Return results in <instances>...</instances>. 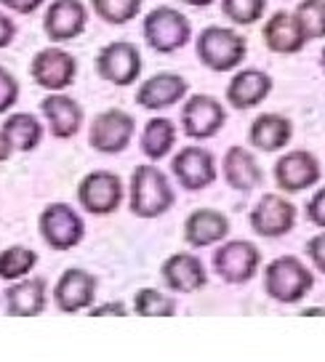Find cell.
Masks as SVG:
<instances>
[{"instance_id": "obj_1", "label": "cell", "mask_w": 325, "mask_h": 362, "mask_svg": "<svg viewBox=\"0 0 325 362\" xmlns=\"http://www.w3.org/2000/svg\"><path fill=\"white\" fill-rule=\"evenodd\" d=\"M173 205L169 176L152 165H139L131 179V211L142 218H155Z\"/></svg>"}, {"instance_id": "obj_2", "label": "cell", "mask_w": 325, "mask_h": 362, "mask_svg": "<svg viewBox=\"0 0 325 362\" xmlns=\"http://www.w3.org/2000/svg\"><path fill=\"white\" fill-rule=\"evenodd\" d=\"M312 272L293 256H280L267 267V293L283 304L302 301L312 291Z\"/></svg>"}, {"instance_id": "obj_3", "label": "cell", "mask_w": 325, "mask_h": 362, "mask_svg": "<svg viewBox=\"0 0 325 362\" xmlns=\"http://www.w3.org/2000/svg\"><path fill=\"white\" fill-rule=\"evenodd\" d=\"M198 57L203 59L205 67L227 72L243 62L246 40L227 27H208V30H203L200 40H198Z\"/></svg>"}, {"instance_id": "obj_4", "label": "cell", "mask_w": 325, "mask_h": 362, "mask_svg": "<svg viewBox=\"0 0 325 362\" xmlns=\"http://www.w3.org/2000/svg\"><path fill=\"white\" fill-rule=\"evenodd\" d=\"M192 27L187 22V16L173 8L160 6L155 11L147 13L144 19V35L147 43L152 45L160 54H171V51H179L181 45H187L190 40Z\"/></svg>"}, {"instance_id": "obj_5", "label": "cell", "mask_w": 325, "mask_h": 362, "mask_svg": "<svg viewBox=\"0 0 325 362\" xmlns=\"http://www.w3.org/2000/svg\"><path fill=\"white\" fill-rule=\"evenodd\" d=\"M83 218L69 205L54 203L40 214V235L54 250H69L83 240Z\"/></svg>"}, {"instance_id": "obj_6", "label": "cell", "mask_w": 325, "mask_h": 362, "mask_svg": "<svg viewBox=\"0 0 325 362\" xmlns=\"http://www.w3.org/2000/svg\"><path fill=\"white\" fill-rule=\"evenodd\" d=\"M96 69L104 80H110L115 86H128L139 78L142 72V57H139V48L134 43H118L104 45L96 59Z\"/></svg>"}, {"instance_id": "obj_7", "label": "cell", "mask_w": 325, "mask_h": 362, "mask_svg": "<svg viewBox=\"0 0 325 362\" xmlns=\"http://www.w3.org/2000/svg\"><path fill=\"white\" fill-rule=\"evenodd\" d=\"M78 197L91 214H113L123 200V184L110 170H93L80 181Z\"/></svg>"}, {"instance_id": "obj_8", "label": "cell", "mask_w": 325, "mask_h": 362, "mask_svg": "<svg viewBox=\"0 0 325 362\" xmlns=\"http://www.w3.org/2000/svg\"><path fill=\"white\" fill-rule=\"evenodd\" d=\"M131 136H134V117L125 115L123 110H107L93 120L89 141L93 149L113 155V152L128 147Z\"/></svg>"}, {"instance_id": "obj_9", "label": "cell", "mask_w": 325, "mask_h": 362, "mask_svg": "<svg viewBox=\"0 0 325 362\" xmlns=\"http://www.w3.org/2000/svg\"><path fill=\"white\" fill-rule=\"evenodd\" d=\"M258 261H261V253L251 243L235 240V243H227V245L219 248L216 259H213V267L227 283H248L256 274Z\"/></svg>"}, {"instance_id": "obj_10", "label": "cell", "mask_w": 325, "mask_h": 362, "mask_svg": "<svg viewBox=\"0 0 325 362\" xmlns=\"http://www.w3.org/2000/svg\"><path fill=\"white\" fill-rule=\"evenodd\" d=\"M296 224V208L278 194H264L251 214V226L264 238H280Z\"/></svg>"}, {"instance_id": "obj_11", "label": "cell", "mask_w": 325, "mask_h": 362, "mask_svg": "<svg viewBox=\"0 0 325 362\" xmlns=\"http://www.w3.org/2000/svg\"><path fill=\"white\" fill-rule=\"evenodd\" d=\"M89 11L80 0H54L45 11L43 30L51 40H72L86 30Z\"/></svg>"}, {"instance_id": "obj_12", "label": "cell", "mask_w": 325, "mask_h": 362, "mask_svg": "<svg viewBox=\"0 0 325 362\" xmlns=\"http://www.w3.org/2000/svg\"><path fill=\"white\" fill-rule=\"evenodd\" d=\"M30 72L38 86L48 90H62L75 80V59L62 48H45L33 59Z\"/></svg>"}, {"instance_id": "obj_13", "label": "cell", "mask_w": 325, "mask_h": 362, "mask_svg": "<svg viewBox=\"0 0 325 362\" xmlns=\"http://www.w3.org/2000/svg\"><path fill=\"white\" fill-rule=\"evenodd\" d=\"M275 179L285 192H302L320 179V163L309 152H288L275 165Z\"/></svg>"}, {"instance_id": "obj_14", "label": "cell", "mask_w": 325, "mask_h": 362, "mask_svg": "<svg viewBox=\"0 0 325 362\" xmlns=\"http://www.w3.org/2000/svg\"><path fill=\"white\" fill-rule=\"evenodd\" d=\"M173 173L179 179L181 187H187L192 192L205 189L213 179H216V168H213V155L203 147H187L181 149L173 158Z\"/></svg>"}, {"instance_id": "obj_15", "label": "cell", "mask_w": 325, "mask_h": 362, "mask_svg": "<svg viewBox=\"0 0 325 362\" xmlns=\"http://www.w3.org/2000/svg\"><path fill=\"white\" fill-rule=\"evenodd\" d=\"M181 120H184V131L192 139H208L213 136L222 125H224V110L222 104L211 99V96H192L190 102L184 104V112H181Z\"/></svg>"}, {"instance_id": "obj_16", "label": "cell", "mask_w": 325, "mask_h": 362, "mask_svg": "<svg viewBox=\"0 0 325 362\" xmlns=\"http://www.w3.org/2000/svg\"><path fill=\"white\" fill-rule=\"evenodd\" d=\"M93 296H96V280L83 269H67L57 283V304L67 315L91 306Z\"/></svg>"}, {"instance_id": "obj_17", "label": "cell", "mask_w": 325, "mask_h": 362, "mask_svg": "<svg viewBox=\"0 0 325 362\" xmlns=\"http://www.w3.org/2000/svg\"><path fill=\"white\" fill-rule=\"evenodd\" d=\"M163 280L171 291L176 293H192V291H200L203 285L208 283L205 269L198 256L190 253H176L163 264Z\"/></svg>"}, {"instance_id": "obj_18", "label": "cell", "mask_w": 325, "mask_h": 362, "mask_svg": "<svg viewBox=\"0 0 325 362\" xmlns=\"http://www.w3.org/2000/svg\"><path fill=\"white\" fill-rule=\"evenodd\" d=\"M187 93V83L179 75L171 72H160L155 78H149L142 83V88L136 93V102L142 104L144 110H166L171 104H176Z\"/></svg>"}, {"instance_id": "obj_19", "label": "cell", "mask_w": 325, "mask_h": 362, "mask_svg": "<svg viewBox=\"0 0 325 362\" xmlns=\"http://www.w3.org/2000/svg\"><path fill=\"white\" fill-rule=\"evenodd\" d=\"M40 110H43L48 125H51V134L59 136V139L75 136L80 131V125H83V110H80V104L75 102V99H69V96H62V93L45 96L43 104H40Z\"/></svg>"}, {"instance_id": "obj_20", "label": "cell", "mask_w": 325, "mask_h": 362, "mask_svg": "<svg viewBox=\"0 0 325 362\" xmlns=\"http://www.w3.org/2000/svg\"><path fill=\"white\" fill-rule=\"evenodd\" d=\"M272 90V80L269 75L258 72V69H246L232 78L229 88H227V99L235 104L237 110H248L256 107L258 102H264Z\"/></svg>"}, {"instance_id": "obj_21", "label": "cell", "mask_w": 325, "mask_h": 362, "mask_svg": "<svg viewBox=\"0 0 325 362\" xmlns=\"http://www.w3.org/2000/svg\"><path fill=\"white\" fill-rule=\"evenodd\" d=\"M227 232H229L227 216H222L219 211H195L187 218V235L184 238L195 248H205V245L224 240Z\"/></svg>"}, {"instance_id": "obj_22", "label": "cell", "mask_w": 325, "mask_h": 362, "mask_svg": "<svg viewBox=\"0 0 325 362\" xmlns=\"http://www.w3.org/2000/svg\"><path fill=\"white\" fill-rule=\"evenodd\" d=\"M8 315L13 317H35L45 309V280L43 277H30L13 285L6 293Z\"/></svg>"}, {"instance_id": "obj_23", "label": "cell", "mask_w": 325, "mask_h": 362, "mask_svg": "<svg viewBox=\"0 0 325 362\" xmlns=\"http://www.w3.org/2000/svg\"><path fill=\"white\" fill-rule=\"evenodd\" d=\"M264 37H267V45L278 54H296L304 45V35L299 30V22L291 13H275L272 19L264 27Z\"/></svg>"}, {"instance_id": "obj_24", "label": "cell", "mask_w": 325, "mask_h": 362, "mask_svg": "<svg viewBox=\"0 0 325 362\" xmlns=\"http://www.w3.org/2000/svg\"><path fill=\"white\" fill-rule=\"evenodd\" d=\"M251 141H253V147L264 149V152L283 149L291 141V123L283 115H261L256 117V123L251 125Z\"/></svg>"}, {"instance_id": "obj_25", "label": "cell", "mask_w": 325, "mask_h": 362, "mask_svg": "<svg viewBox=\"0 0 325 362\" xmlns=\"http://www.w3.org/2000/svg\"><path fill=\"white\" fill-rule=\"evenodd\" d=\"M0 134L6 136V141H8V147L11 149H22V152H30L40 144V139H43V125L38 123V117L27 112H19V115H11L3 128H0Z\"/></svg>"}, {"instance_id": "obj_26", "label": "cell", "mask_w": 325, "mask_h": 362, "mask_svg": "<svg viewBox=\"0 0 325 362\" xmlns=\"http://www.w3.org/2000/svg\"><path fill=\"white\" fill-rule=\"evenodd\" d=\"M224 173H227V181H229L235 189H240V192L253 189L258 181H261V170H258L256 160L251 158V152L243 147H232L227 152Z\"/></svg>"}, {"instance_id": "obj_27", "label": "cell", "mask_w": 325, "mask_h": 362, "mask_svg": "<svg viewBox=\"0 0 325 362\" xmlns=\"http://www.w3.org/2000/svg\"><path fill=\"white\" fill-rule=\"evenodd\" d=\"M173 139H176V128H173V123L166 120V117H155V120H149L147 128H144V136H142V149H144L147 158L160 160L171 152Z\"/></svg>"}, {"instance_id": "obj_28", "label": "cell", "mask_w": 325, "mask_h": 362, "mask_svg": "<svg viewBox=\"0 0 325 362\" xmlns=\"http://www.w3.org/2000/svg\"><path fill=\"white\" fill-rule=\"evenodd\" d=\"M38 264V253L30 248H13L0 253V280H19L24 274H30L33 267Z\"/></svg>"}, {"instance_id": "obj_29", "label": "cell", "mask_w": 325, "mask_h": 362, "mask_svg": "<svg viewBox=\"0 0 325 362\" xmlns=\"http://www.w3.org/2000/svg\"><path fill=\"white\" fill-rule=\"evenodd\" d=\"M296 22L304 40L325 37V0H304L296 11Z\"/></svg>"}, {"instance_id": "obj_30", "label": "cell", "mask_w": 325, "mask_h": 362, "mask_svg": "<svg viewBox=\"0 0 325 362\" xmlns=\"http://www.w3.org/2000/svg\"><path fill=\"white\" fill-rule=\"evenodd\" d=\"M91 3L101 19L110 24L131 22L142 8V0H91Z\"/></svg>"}, {"instance_id": "obj_31", "label": "cell", "mask_w": 325, "mask_h": 362, "mask_svg": "<svg viewBox=\"0 0 325 362\" xmlns=\"http://www.w3.org/2000/svg\"><path fill=\"white\" fill-rule=\"evenodd\" d=\"M134 312L142 317H171L176 312V304L157 291H139L134 298Z\"/></svg>"}, {"instance_id": "obj_32", "label": "cell", "mask_w": 325, "mask_h": 362, "mask_svg": "<svg viewBox=\"0 0 325 362\" xmlns=\"http://www.w3.org/2000/svg\"><path fill=\"white\" fill-rule=\"evenodd\" d=\"M224 13L237 24H253L264 13V0H224Z\"/></svg>"}, {"instance_id": "obj_33", "label": "cell", "mask_w": 325, "mask_h": 362, "mask_svg": "<svg viewBox=\"0 0 325 362\" xmlns=\"http://www.w3.org/2000/svg\"><path fill=\"white\" fill-rule=\"evenodd\" d=\"M19 99V83L8 69L0 67V115L8 112Z\"/></svg>"}, {"instance_id": "obj_34", "label": "cell", "mask_w": 325, "mask_h": 362, "mask_svg": "<svg viewBox=\"0 0 325 362\" xmlns=\"http://www.w3.org/2000/svg\"><path fill=\"white\" fill-rule=\"evenodd\" d=\"M307 250H309V256H312V261L317 264V269L325 274V232L323 235H317V238L309 240V245H307Z\"/></svg>"}, {"instance_id": "obj_35", "label": "cell", "mask_w": 325, "mask_h": 362, "mask_svg": "<svg viewBox=\"0 0 325 362\" xmlns=\"http://www.w3.org/2000/svg\"><path fill=\"white\" fill-rule=\"evenodd\" d=\"M309 218H312L317 226H325V189H320V192L309 200Z\"/></svg>"}, {"instance_id": "obj_36", "label": "cell", "mask_w": 325, "mask_h": 362, "mask_svg": "<svg viewBox=\"0 0 325 362\" xmlns=\"http://www.w3.org/2000/svg\"><path fill=\"white\" fill-rule=\"evenodd\" d=\"M0 3L8 6L11 11H19V13H33L43 6V0H0Z\"/></svg>"}, {"instance_id": "obj_37", "label": "cell", "mask_w": 325, "mask_h": 362, "mask_svg": "<svg viewBox=\"0 0 325 362\" xmlns=\"http://www.w3.org/2000/svg\"><path fill=\"white\" fill-rule=\"evenodd\" d=\"M13 35H16V24H13L6 13L0 11V48H6V45L11 43Z\"/></svg>"}, {"instance_id": "obj_38", "label": "cell", "mask_w": 325, "mask_h": 362, "mask_svg": "<svg viewBox=\"0 0 325 362\" xmlns=\"http://www.w3.org/2000/svg\"><path fill=\"white\" fill-rule=\"evenodd\" d=\"M104 315L125 317V306L123 304H104V306H99V309H93V317H104Z\"/></svg>"}, {"instance_id": "obj_39", "label": "cell", "mask_w": 325, "mask_h": 362, "mask_svg": "<svg viewBox=\"0 0 325 362\" xmlns=\"http://www.w3.org/2000/svg\"><path fill=\"white\" fill-rule=\"evenodd\" d=\"M8 155H11V147H8L6 136L0 134V163H3V160H8Z\"/></svg>"}, {"instance_id": "obj_40", "label": "cell", "mask_w": 325, "mask_h": 362, "mask_svg": "<svg viewBox=\"0 0 325 362\" xmlns=\"http://www.w3.org/2000/svg\"><path fill=\"white\" fill-rule=\"evenodd\" d=\"M184 3H190V6H208L211 0H184Z\"/></svg>"}, {"instance_id": "obj_41", "label": "cell", "mask_w": 325, "mask_h": 362, "mask_svg": "<svg viewBox=\"0 0 325 362\" xmlns=\"http://www.w3.org/2000/svg\"><path fill=\"white\" fill-rule=\"evenodd\" d=\"M323 67H325V51H323Z\"/></svg>"}]
</instances>
